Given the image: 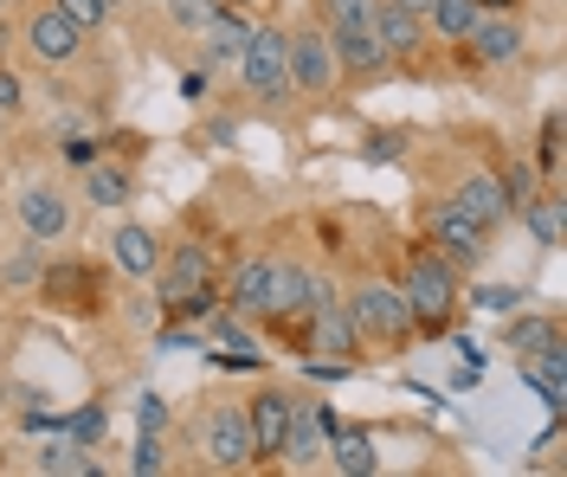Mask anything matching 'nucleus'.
<instances>
[{
  "label": "nucleus",
  "instance_id": "nucleus-1",
  "mask_svg": "<svg viewBox=\"0 0 567 477\" xmlns=\"http://www.w3.org/2000/svg\"><path fill=\"white\" fill-rule=\"evenodd\" d=\"M400 297H406V310H413V323H420V330H445V317H452V303H458L452 265H445L439 252H425V246H413Z\"/></svg>",
  "mask_w": 567,
  "mask_h": 477
},
{
  "label": "nucleus",
  "instance_id": "nucleus-2",
  "mask_svg": "<svg viewBox=\"0 0 567 477\" xmlns=\"http://www.w3.org/2000/svg\"><path fill=\"white\" fill-rule=\"evenodd\" d=\"M329 13H336V27H329L336 65H349V72H381V65H388V45L374 33V0H329Z\"/></svg>",
  "mask_w": 567,
  "mask_h": 477
},
{
  "label": "nucleus",
  "instance_id": "nucleus-3",
  "mask_svg": "<svg viewBox=\"0 0 567 477\" xmlns=\"http://www.w3.org/2000/svg\"><path fill=\"white\" fill-rule=\"evenodd\" d=\"M239 72H246V91H258L265 104H284L290 97V39L271 27H251L239 45Z\"/></svg>",
  "mask_w": 567,
  "mask_h": 477
},
{
  "label": "nucleus",
  "instance_id": "nucleus-4",
  "mask_svg": "<svg viewBox=\"0 0 567 477\" xmlns=\"http://www.w3.org/2000/svg\"><path fill=\"white\" fill-rule=\"evenodd\" d=\"M349 323H354V335L406 342V335H413V310H406V297L393 291V284H361V291L349 297Z\"/></svg>",
  "mask_w": 567,
  "mask_h": 477
},
{
  "label": "nucleus",
  "instance_id": "nucleus-5",
  "mask_svg": "<svg viewBox=\"0 0 567 477\" xmlns=\"http://www.w3.org/2000/svg\"><path fill=\"white\" fill-rule=\"evenodd\" d=\"M329 433H336V419H329L322 406H303V401H297V406H290V426H284L278 458L290 465V471H310V465L322 458V439H329Z\"/></svg>",
  "mask_w": 567,
  "mask_h": 477
},
{
  "label": "nucleus",
  "instance_id": "nucleus-6",
  "mask_svg": "<svg viewBox=\"0 0 567 477\" xmlns=\"http://www.w3.org/2000/svg\"><path fill=\"white\" fill-rule=\"evenodd\" d=\"M27 45H33L45 65H71L78 45H84V27L71 13H59V7H39L33 20H27Z\"/></svg>",
  "mask_w": 567,
  "mask_h": 477
},
{
  "label": "nucleus",
  "instance_id": "nucleus-7",
  "mask_svg": "<svg viewBox=\"0 0 567 477\" xmlns=\"http://www.w3.org/2000/svg\"><path fill=\"white\" fill-rule=\"evenodd\" d=\"M336 303V291L322 284V278H310V271H297V265H278V284H271V317H317V310H329Z\"/></svg>",
  "mask_w": 567,
  "mask_h": 477
},
{
  "label": "nucleus",
  "instance_id": "nucleus-8",
  "mask_svg": "<svg viewBox=\"0 0 567 477\" xmlns=\"http://www.w3.org/2000/svg\"><path fill=\"white\" fill-rule=\"evenodd\" d=\"M329 84H336V52H329V33H297V39H290V91L322 97Z\"/></svg>",
  "mask_w": 567,
  "mask_h": 477
},
{
  "label": "nucleus",
  "instance_id": "nucleus-9",
  "mask_svg": "<svg viewBox=\"0 0 567 477\" xmlns=\"http://www.w3.org/2000/svg\"><path fill=\"white\" fill-rule=\"evenodd\" d=\"M464 39H471L464 59H477V65H509V59H523V27H516L509 13H477Z\"/></svg>",
  "mask_w": 567,
  "mask_h": 477
},
{
  "label": "nucleus",
  "instance_id": "nucleus-10",
  "mask_svg": "<svg viewBox=\"0 0 567 477\" xmlns=\"http://www.w3.org/2000/svg\"><path fill=\"white\" fill-rule=\"evenodd\" d=\"M207 458L219 465V471H239V465H251V426L239 406H219L207 419Z\"/></svg>",
  "mask_w": 567,
  "mask_h": 477
},
{
  "label": "nucleus",
  "instance_id": "nucleus-11",
  "mask_svg": "<svg viewBox=\"0 0 567 477\" xmlns=\"http://www.w3.org/2000/svg\"><path fill=\"white\" fill-rule=\"evenodd\" d=\"M484 239H491V226H477L471 214H458V207H439V214H432V246H445L452 265H477V258H484Z\"/></svg>",
  "mask_w": 567,
  "mask_h": 477
},
{
  "label": "nucleus",
  "instance_id": "nucleus-12",
  "mask_svg": "<svg viewBox=\"0 0 567 477\" xmlns=\"http://www.w3.org/2000/svg\"><path fill=\"white\" fill-rule=\"evenodd\" d=\"M271 284H278V265H265V258H246V265L233 271V284H226V303H233V317H271Z\"/></svg>",
  "mask_w": 567,
  "mask_h": 477
},
{
  "label": "nucleus",
  "instance_id": "nucleus-13",
  "mask_svg": "<svg viewBox=\"0 0 567 477\" xmlns=\"http://www.w3.org/2000/svg\"><path fill=\"white\" fill-rule=\"evenodd\" d=\"M290 394H258L251 401V413H246V426H251V458H278V445H284V426H290Z\"/></svg>",
  "mask_w": 567,
  "mask_h": 477
},
{
  "label": "nucleus",
  "instance_id": "nucleus-14",
  "mask_svg": "<svg viewBox=\"0 0 567 477\" xmlns=\"http://www.w3.org/2000/svg\"><path fill=\"white\" fill-rule=\"evenodd\" d=\"M207 284H213V258H207V246H175L168 271H162V303L175 310L181 297L207 291Z\"/></svg>",
  "mask_w": 567,
  "mask_h": 477
},
{
  "label": "nucleus",
  "instance_id": "nucleus-15",
  "mask_svg": "<svg viewBox=\"0 0 567 477\" xmlns=\"http://www.w3.org/2000/svg\"><path fill=\"white\" fill-rule=\"evenodd\" d=\"M20 226H27L33 239H65L71 207L59 200V187H27V194H20Z\"/></svg>",
  "mask_w": 567,
  "mask_h": 477
},
{
  "label": "nucleus",
  "instance_id": "nucleus-16",
  "mask_svg": "<svg viewBox=\"0 0 567 477\" xmlns=\"http://www.w3.org/2000/svg\"><path fill=\"white\" fill-rule=\"evenodd\" d=\"M39 291L52 297V303H97V271L91 265H71V258H59L52 271H39Z\"/></svg>",
  "mask_w": 567,
  "mask_h": 477
},
{
  "label": "nucleus",
  "instance_id": "nucleus-17",
  "mask_svg": "<svg viewBox=\"0 0 567 477\" xmlns=\"http://www.w3.org/2000/svg\"><path fill=\"white\" fill-rule=\"evenodd\" d=\"M458 214H471L477 226H503L509 220V194H503V182H491V175H471V182L458 187V200H452Z\"/></svg>",
  "mask_w": 567,
  "mask_h": 477
},
{
  "label": "nucleus",
  "instance_id": "nucleus-18",
  "mask_svg": "<svg viewBox=\"0 0 567 477\" xmlns=\"http://www.w3.org/2000/svg\"><path fill=\"white\" fill-rule=\"evenodd\" d=\"M310 349H317L322 362H354V323L336 310V303L310 317Z\"/></svg>",
  "mask_w": 567,
  "mask_h": 477
},
{
  "label": "nucleus",
  "instance_id": "nucleus-19",
  "mask_svg": "<svg viewBox=\"0 0 567 477\" xmlns=\"http://www.w3.org/2000/svg\"><path fill=\"white\" fill-rule=\"evenodd\" d=\"M110 246H116V265H123L130 278H148V271L162 265V246H155V232H148V226H123Z\"/></svg>",
  "mask_w": 567,
  "mask_h": 477
},
{
  "label": "nucleus",
  "instance_id": "nucleus-20",
  "mask_svg": "<svg viewBox=\"0 0 567 477\" xmlns=\"http://www.w3.org/2000/svg\"><path fill=\"white\" fill-rule=\"evenodd\" d=\"M374 33L388 45V59H413L420 52V20L400 13V7H374Z\"/></svg>",
  "mask_w": 567,
  "mask_h": 477
},
{
  "label": "nucleus",
  "instance_id": "nucleus-21",
  "mask_svg": "<svg viewBox=\"0 0 567 477\" xmlns=\"http://www.w3.org/2000/svg\"><path fill=\"white\" fill-rule=\"evenodd\" d=\"M200 33H207V65H226V59H239V45H246L251 27L239 20V13H233V7H219V13H213Z\"/></svg>",
  "mask_w": 567,
  "mask_h": 477
},
{
  "label": "nucleus",
  "instance_id": "nucleus-22",
  "mask_svg": "<svg viewBox=\"0 0 567 477\" xmlns=\"http://www.w3.org/2000/svg\"><path fill=\"white\" fill-rule=\"evenodd\" d=\"M523 226L535 232V246H561V226H567L561 194H535L529 207H523Z\"/></svg>",
  "mask_w": 567,
  "mask_h": 477
},
{
  "label": "nucleus",
  "instance_id": "nucleus-23",
  "mask_svg": "<svg viewBox=\"0 0 567 477\" xmlns=\"http://www.w3.org/2000/svg\"><path fill=\"white\" fill-rule=\"evenodd\" d=\"M329 452H336V471H342V477H368L374 465H381V458H374V439H368L361 426H354V433H336Z\"/></svg>",
  "mask_w": 567,
  "mask_h": 477
},
{
  "label": "nucleus",
  "instance_id": "nucleus-24",
  "mask_svg": "<svg viewBox=\"0 0 567 477\" xmlns=\"http://www.w3.org/2000/svg\"><path fill=\"white\" fill-rule=\"evenodd\" d=\"M555 317H516V323H509V349H516V355H535V349H548V342H555Z\"/></svg>",
  "mask_w": 567,
  "mask_h": 477
},
{
  "label": "nucleus",
  "instance_id": "nucleus-25",
  "mask_svg": "<svg viewBox=\"0 0 567 477\" xmlns=\"http://www.w3.org/2000/svg\"><path fill=\"white\" fill-rule=\"evenodd\" d=\"M432 27L445 39H464L471 33V20H477V0H432V13H425Z\"/></svg>",
  "mask_w": 567,
  "mask_h": 477
},
{
  "label": "nucleus",
  "instance_id": "nucleus-26",
  "mask_svg": "<svg viewBox=\"0 0 567 477\" xmlns=\"http://www.w3.org/2000/svg\"><path fill=\"white\" fill-rule=\"evenodd\" d=\"M39 471H52V477H97V465H91L78 445H52V452H39Z\"/></svg>",
  "mask_w": 567,
  "mask_h": 477
},
{
  "label": "nucleus",
  "instance_id": "nucleus-27",
  "mask_svg": "<svg viewBox=\"0 0 567 477\" xmlns=\"http://www.w3.org/2000/svg\"><path fill=\"white\" fill-rule=\"evenodd\" d=\"M84 194H91L97 207H123V200H130V175H123V168H91Z\"/></svg>",
  "mask_w": 567,
  "mask_h": 477
},
{
  "label": "nucleus",
  "instance_id": "nucleus-28",
  "mask_svg": "<svg viewBox=\"0 0 567 477\" xmlns=\"http://www.w3.org/2000/svg\"><path fill=\"white\" fill-rule=\"evenodd\" d=\"M104 433V406H84L78 419H59V439H78V445H91Z\"/></svg>",
  "mask_w": 567,
  "mask_h": 477
},
{
  "label": "nucleus",
  "instance_id": "nucleus-29",
  "mask_svg": "<svg viewBox=\"0 0 567 477\" xmlns=\"http://www.w3.org/2000/svg\"><path fill=\"white\" fill-rule=\"evenodd\" d=\"M110 7H116V0H59V13H71L84 33H91L97 20H110Z\"/></svg>",
  "mask_w": 567,
  "mask_h": 477
},
{
  "label": "nucleus",
  "instance_id": "nucleus-30",
  "mask_svg": "<svg viewBox=\"0 0 567 477\" xmlns=\"http://www.w3.org/2000/svg\"><path fill=\"white\" fill-rule=\"evenodd\" d=\"M168 13H175L181 27H207L213 13H219V0H168Z\"/></svg>",
  "mask_w": 567,
  "mask_h": 477
},
{
  "label": "nucleus",
  "instance_id": "nucleus-31",
  "mask_svg": "<svg viewBox=\"0 0 567 477\" xmlns=\"http://www.w3.org/2000/svg\"><path fill=\"white\" fill-rule=\"evenodd\" d=\"M130 471H142V477L162 471V439H155V433H142V439H136V458H130Z\"/></svg>",
  "mask_w": 567,
  "mask_h": 477
},
{
  "label": "nucleus",
  "instance_id": "nucleus-32",
  "mask_svg": "<svg viewBox=\"0 0 567 477\" xmlns=\"http://www.w3.org/2000/svg\"><path fill=\"white\" fill-rule=\"evenodd\" d=\"M20 104H27V84H20V72H7V65H0V116H13Z\"/></svg>",
  "mask_w": 567,
  "mask_h": 477
},
{
  "label": "nucleus",
  "instance_id": "nucleus-33",
  "mask_svg": "<svg viewBox=\"0 0 567 477\" xmlns=\"http://www.w3.org/2000/svg\"><path fill=\"white\" fill-rule=\"evenodd\" d=\"M0 278H7V284H39V258L33 252L7 258V265H0Z\"/></svg>",
  "mask_w": 567,
  "mask_h": 477
},
{
  "label": "nucleus",
  "instance_id": "nucleus-34",
  "mask_svg": "<svg viewBox=\"0 0 567 477\" xmlns=\"http://www.w3.org/2000/svg\"><path fill=\"white\" fill-rule=\"evenodd\" d=\"M503 194H509V207H529V200H535V175H529V168H509Z\"/></svg>",
  "mask_w": 567,
  "mask_h": 477
},
{
  "label": "nucleus",
  "instance_id": "nucleus-35",
  "mask_svg": "<svg viewBox=\"0 0 567 477\" xmlns=\"http://www.w3.org/2000/svg\"><path fill=\"white\" fill-rule=\"evenodd\" d=\"M542 168H561V116L542 123Z\"/></svg>",
  "mask_w": 567,
  "mask_h": 477
},
{
  "label": "nucleus",
  "instance_id": "nucleus-36",
  "mask_svg": "<svg viewBox=\"0 0 567 477\" xmlns=\"http://www.w3.org/2000/svg\"><path fill=\"white\" fill-rule=\"evenodd\" d=\"M484 310H516L523 303V291H509V284H484V291H471Z\"/></svg>",
  "mask_w": 567,
  "mask_h": 477
},
{
  "label": "nucleus",
  "instance_id": "nucleus-37",
  "mask_svg": "<svg viewBox=\"0 0 567 477\" xmlns=\"http://www.w3.org/2000/svg\"><path fill=\"white\" fill-rule=\"evenodd\" d=\"M136 419H142V433H162V426H168V406L155 401V394H142V413H136Z\"/></svg>",
  "mask_w": 567,
  "mask_h": 477
},
{
  "label": "nucleus",
  "instance_id": "nucleus-38",
  "mask_svg": "<svg viewBox=\"0 0 567 477\" xmlns=\"http://www.w3.org/2000/svg\"><path fill=\"white\" fill-rule=\"evenodd\" d=\"M65 162L91 168V162H97V143H91V136H71V143H65Z\"/></svg>",
  "mask_w": 567,
  "mask_h": 477
},
{
  "label": "nucleus",
  "instance_id": "nucleus-39",
  "mask_svg": "<svg viewBox=\"0 0 567 477\" xmlns=\"http://www.w3.org/2000/svg\"><path fill=\"white\" fill-rule=\"evenodd\" d=\"M393 155H400V136H374L368 143V162H393Z\"/></svg>",
  "mask_w": 567,
  "mask_h": 477
},
{
  "label": "nucleus",
  "instance_id": "nucleus-40",
  "mask_svg": "<svg viewBox=\"0 0 567 477\" xmlns=\"http://www.w3.org/2000/svg\"><path fill=\"white\" fill-rule=\"evenodd\" d=\"M393 7H400V13H413V20H425V13H432V0H393Z\"/></svg>",
  "mask_w": 567,
  "mask_h": 477
},
{
  "label": "nucleus",
  "instance_id": "nucleus-41",
  "mask_svg": "<svg viewBox=\"0 0 567 477\" xmlns=\"http://www.w3.org/2000/svg\"><path fill=\"white\" fill-rule=\"evenodd\" d=\"M516 0H477V13H509Z\"/></svg>",
  "mask_w": 567,
  "mask_h": 477
},
{
  "label": "nucleus",
  "instance_id": "nucleus-42",
  "mask_svg": "<svg viewBox=\"0 0 567 477\" xmlns=\"http://www.w3.org/2000/svg\"><path fill=\"white\" fill-rule=\"evenodd\" d=\"M219 7H233V13H246V7H258V0H219Z\"/></svg>",
  "mask_w": 567,
  "mask_h": 477
},
{
  "label": "nucleus",
  "instance_id": "nucleus-43",
  "mask_svg": "<svg viewBox=\"0 0 567 477\" xmlns=\"http://www.w3.org/2000/svg\"><path fill=\"white\" fill-rule=\"evenodd\" d=\"M0 129H7V116H0Z\"/></svg>",
  "mask_w": 567,
  "mask_h": 477
},
{
  "label": "nucleus",
  "instance_id": "nucleus-44",
  "mask_svg": "<svg viewBox=\"0 0 567 477\" xmlns=\"http://www.w3.org/2000/svg\"><path fill=\"white\" fill-rule=\"evenodd\" d=\"M0 7H7V0H0Z\"/></svg>",
  "mask_w": 567,
  "mask_h": 477
}]
</instances>
